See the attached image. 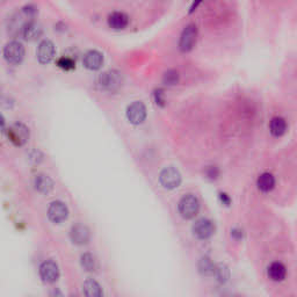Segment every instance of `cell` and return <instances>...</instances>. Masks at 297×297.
<instances>
[{"label": "cell", "mask_w": 297, "mask_h": 297, "mask_svg": "<svg viewBox=\"0 0 297 297\" xmlns=\"http://www.w3.org/2000/svg\"><path fill=\"white\" fill-rule=\"evenodd\" d=\"M127 118L132 124L143 123L147 119V107L143 102L135 101L127 108Z\"/></svg>", "instance_id": "ba28073f"}, {"label": "cell", "mask_w": 297, "mask_h": 297, "mask_svg": "<svg viewBox=\"0 0 297 297\" xmlns=\"http://www.w3.org/2000/svg\"><path fill=\"white\" fill-rule=\"evenodd\" d=\"M180 74L176 70H169L164 73L163 76V83L167 86H174L179 83Z\"/></svg>", "instance_id": "cb8c5ba5"}, {"label": "cell", "mask_w": 297, "mask_h": 297, "mask_svg": "<svg viewBox=\"0 0 297 297\" xmlns=\"http://www.w3.org/2000/svg\"><path fill=\"white\" fill-rule=\"evenodd\" d=\"M286 275H287V269L283 264L273 263L268 267V276L269 279H272L273 281L279 282V281L285 280Z\"/></svg>", "instance_id": "ac0fdd59"}, {"label": "cell", "mask_w": 297, "mask_h": 297, "mask_svg": "<svg viewBox=\"0 0 297 297\" xmlns=\"http://www.w3.org/2000/svg\"><path fill=\"white\" fill-rule=\"evenodd\" d=\"M55 46L49 40H43L37 49V59L41 64H49L55 57Z\"/></svg>", "instance_id": "7c38bea8"}, {"label": "cell", "mask_w": 297, "mask_h": 297, "mask_svg": "<svg viewBox=\"0 0 297 297\" xmlns=\"http://www.w3.org/2000/svg\"><path fill=\"white\" fill-rule=\"evenodd\" d=\"M42 33H43L42 26L37 24V22H35L34 20H31L25 26L21 34L24 35V37L27 41H36L42 36Z\"/></svg>", "instance_id": "2e32d148"}, {"label": "cell", "mask_w": 297, "mask_h": 297, "mask_svg": "<svg viewBox=\"0 0 297 297\" xmlns=\"http://www.w3.org/2000/svg\"><path fill=\"white\" fill-rule=\"evenodd\" d=\"M159 180L161 186L166 189H174L181 183V174L172 166L166 167L160 172Z\"/></svg>", "instance_id": "8992f818"}, {"label": "cell", "mask_w": 297, "mask_h": 297, "mask_svg": "<svg viewBox=\"0 0 297 297\" xmlns=\"http://www.w3.org/2000/svg\"><path fill=\"white\" fill-rule=\"evenodd\" d=\"M196 37H198V28L195 25L190 24L186 26L180 36L179 48L182 53H188L194 48Z\"/></svg>", "instance_id": "52a82bcc"}, {"label": "cell", "mask_w": 297, "mask_h": 297, "mask_svg": "<svg viewBox=\"0 0 297 297\" xmlns=\"http://www.w3.org/2000/svg\"><path fill=\"white\" fill-rule=\"evenodd\" d=\"M40 275L44 282L53 283L57 281L59 276V269H58L57 264L53 260H47L41 265Z\"/></svg>", "instance_id": "8fae6325"}, {"label": "cell", "mask_w": 297, "mask_h": 297, "mask_svg": "<svg viewBox=\"0 0 297 297\" xmlns=\"http://www.w3.org/2000/svg\"><path fill=\"white\" fill-rule=\"evenodd\" d=\"M57 65L60 67V69L65 70V71H71L73 69H76V62L70 57H60L59 59L57 60Z\"/></svg>", "instance_id": "484cf974"}, {"label": "cell", "mask_w": 297, "mask_h": 297, "mask_svg": "<svg viewBox=\"0 0 297 297\" xmlns=\"http://www.w3.org/2000/svg\"><path fill=\"white\" fill-rule=\"evenodd\" d=\"M70 237H71V240H72L74 244L84 245L89 243L91 234H89V228L85 227V225L76 224L71 228Z\"/></svg>", "instance_id": "4fadbf2b"}, {"label": "cell", "mask_w": 297, "mask_h": 297, "mask_svg": "<svg viewBox=\"0 0 297 297\" xmlns=\"http://www.w3.org/2000/svg\"><path fill=\"white\" fill-rule=\"evenodd\" d=\"M8 140L15 147H22L29 140V129L24 123H14L7 129Z\"/></svg>", "instance_id": "5b68a950"}, {"label": "cell", "mask_w": 297, "mask_h": 297, "mask_svg": "<svg viewBox=\"0 0 297 297\" xmlns=\"http://www.w3.org/2000/svg\"><path fill=\"white\" fill-rule=\"evenodd\" d=\"M257 185L261 192H270L274 188V186H275V179H274V177L270 173H263L258 178Z\"/></svg>", "instance_id": "d6986e66"}, {"label": "cell", "mask_w": 297, "mask_h": 297, "mask_svg": "<svg viewBox=\"0 0 297 297\" xmlns=\"http://www.w3.org/2000/svg\"><path fill=\"white\" fill-rule=\"evenodd\" d=\"M123 77L120 71L109 70L100 74L98 78V86L103 91L115 92L122 86Z\"/></svg>", "instance_id": "7a4b0ae2"}, {"label": "cell", "mask_w": 297, "mask_h": 297, "mask_svg": "<svg viewBox=\"0 0 297 297\" xmlns=\"http://www.w3.org/2000/svg\"><path fill=\"white\" fill-rule=\"evenodd\" d=\"M25 47L24 44L20 43L19 41L8 42L4 48V57L7 60V63L17 65L20 64L25 58Z\"/></svg>", "instance_id": "3957f363"}, {"label": "cell", "mask_w": 297, "mask_h": 297, "mask_svg": "<svg viewBox=\"0 0 297 297\" xmlns=\"http://www.w3.org/2000/svg\"><path fill=\"white\" fill-rule=\"evenodd\" d=\"M82 266L89 272H93L96 269V260L93 254L85 253L82 256Z\"/></svg>", "instance_id": "d4e9b609"}, {"label": "cell", "mask_w": 297, "mask_h": 297, "mask_svg": "<svg viewBox=\"0 0 297 297\" xmlns=\"http://www.w3.org/2000/svg\"><path fill=\"white\" fill-rule=\"evenodd\" d=\"M4 128H5V119L4 116L0 114V131L4 130Z\"/></svg>", "instance_id": "1f68e13d"}, {"label": "cell", "mask_w": 297, "mask_h": 297, "mask_svg": "<svg viewBox=\"0 0 297 297\" xmlns=\"http://www.w3.org/2000/svg\"><path fill=\"white\" fill-rule=\"evenodd\" d=\"M202 1H203V0H194V1H193L192 6H190V11H189V13H193V12H194L195 9L199 7V5L201 4Z\"/></svg>", "instance_id": "f546056e"}, {"label": "cell", "mask_w": 297, "mask_h": 297, "mask_svg": "<svg viewBox=\"0 0 297 297\" xmlns=\"http://www.w3.org/2000/svg\"><path fill=\"white\" fill-rule=\"evenodd\" d=\"M219 199H221L223 205H225V206L230 205V202H231L230 198H229L227 194H224V193H221V194H219Z\"/></svg>", "instance_id": "f1b7e54d"}, {"label": "cell", "mask_w": 297, "mask_h": 297, "mask_svg": "<svg viewBox=\"0 0 297 297\" xmlns=\"http://www.w3.org/2000/svg\"><path fill=\"white\" fill-rule=\"evenodd\" d=\"M108 26L115 30H122L129 25V17L123 12H114L109 14Z\"/></svg>", "instance_id": "9a60e30c"}, {"label": "cell", "mask_w": 297, "mask_h": 297, "mask_svg": "<svg viewBox=\"0 0 297 297\" xmlns=\"http://www.w3.org/2000/svg\"><path fill=\"white\" fill-rule=\"evenodd\" d=\"M214 270H215V265L212 263L211 259L209 258H202L199 263V272L202 274V275L206 276H210L214 275Z\"/></svg>", "instance_id": "7402d4cb"}, {"label": "cell", "mask_w": 297, "mask_h": 297, "mask_svg": "<svg viewBox=\"0 0 297 297\" xmlns=\"http://www.w3.org/2000/svg\"><path fill=\"white\" fill-rule=\"evenodd\" d=\"M193 232L199 239H208L215 232L214 223L207 218H201L193 225Z\"/></svg>", "instance_id": "9c48e42d"}, {"label": "cell", "mask_w": 297, "mask_h": 297, "mask_svg": "<svg viewBox=\"0 0 297 297\" xmlns=\"http://www.w3.org/2000/svg\"><path fill=\"white\" fill-rule=\"evenodd\" d=\"M232 236H234L235 238H237V239H240L241 237H243V234H241L240 230H238V229H235L234 231H232Z\"/></svg>", "instance_id": "4dcf8cb0"}, {"label": "cell", "mask_w": 297, "mask_h": 297, "mask_svg": "<svg viewBox=\"0 0 297 297\" xmlns=\"http://www.w3.org/2000/svg\"><path fill=\"white\" fill-rule=\"evenodd\" d=\"M154 100H156V103L158 106H161V107H163V106L165 105L163 89H158V91H156V93H154Z\"/></svg>", "instance_id": "4316f807"}, {"label": "cell", "mask_w": 297, "mask_h": 297, "mask_svg": "<svg viewBox=\"0 0 297 297\" xmlns=\"http://www.w3.org/2000/svg\"><path fill=\"white\" fill-rule=\"evenodd\" d=\"M34 186L42 194H48L54 188V181L46 174H38L34 179Z\"/></svg>", "instance_id": "e0dca14e"}, {"label": "cell", "mask_w": 297, "mask_h": 297, "mask_svg": "<svg viewBox=\"0 0 297 297\" xmlns=\"http://www.w3.org/2000/svg\"><path fill=\"white\" fill-rule=\"evenodd\" d=\"M83 292L86 296H91V297H100L102 296L103 294L101 287H100L99 283L93 279H89L84 282Z\"/></svg>", "instance_id": "44dd1931"}, {"label": "cell", "mask_w": 297, "mask_h": 297, "mask_svg": "<svg viewBox=\"0 0 297 297\" xmlns=\"http://www.w3.org/2000/svg\"><path fill=\"white\" fill-rule=\"evenodd\" d=\"M200 210V202L194 195H185L179 202V212L183 218L190 219L195 217Z\"/></svg>", "instance_id": "277c9868"}, {"label": "cell", "mask_w": 297, "mask_h": 297, "mask_svg": "<svg viewBox=\"0 0 297 297\" xmlns=\"http://www.w3.org/2000/svg\"><path fill=\"white\" fill-rule=\"evenodd\" d=\"M214 275L216 276V279H217L218 282L225 283L229 279H230V270H229L227 265L218 264L215 266Z\"/></svg>", "instance_id": "603a6c76"}, {"label": "cell", "mask_w": 297, "mask_h": 297, "mask_svg": "<svg viewBox=\"0 0 297 297\" xmlns=\"http://www.w3.org/2000/svg\"><path fill=\"white\" fill-rule=\"evenodd\" d=\"M269 130L273 136L275 137H281L282 135H285V132L287 131V122L285 119L279 118V116L272 119L269 123Z\"/></svg>", "instance_id": "ffe728a7"}, {"label": "cell", "mask_w": 297, "mask_h": 297, "mask_svg": "<svg viewBox=\"0 0 297 297\" xmlns=\"http://www.w3.org/2000/svg\"><path fill=\"white\" fill-rule=\"evenodd\" d=\"M67 215H69L67 207L60 201L53 202L48 209V217L54 223H62L67 218Z\"/></svg>", "instance_id": "30bf717a"}, {"label": "cell", "mask_w": 297, "mask_h": 297, "mask_svg": "<svg viewBox=\"0 0 297 297\" xmlns=\"http://www.w3.org/2000/svg\"><path fill=\"white\" fill-rule=\"evenodd\" d=\"M37 14V9L33 5L25 6L20 9V12L15 13L8 22V31L12 35H18L22 33L25 26L34 19Z\"/></svg>", "instance_id": "6da1fadb"}, {"label": "cell", "mask_w": 297, "mask_h": 297, "mask_svg": "<svg viewBox=\"0 0 297 297\" xmlns=\"http://www.w3.org/2000/svg\"><path fill=\"white\" fill-rule=\"evenodd\" d=\"M207 176H208V178H210V179H216V178L218 177L217 167H215V166L209 167V169L207 170Z\"/></svg>", "instance_id": "83f0119b"}, {"label": "cell", "mask_w": 297, "mask_h": 297, "mask_svg": "<svg viewBox=\"0 0 297 297\" xmlns=\"http://www.w3.org/2000/svg\"><path fill=\"white\" fill-rule=\"evenodd\" d=\"M103 64V56L101 53L96 50H91L89 53H86L84 56V65L86 69L95 71L99 70Z\"/></svg>", "instance_id": "5bb4252c"}]
</instances>
